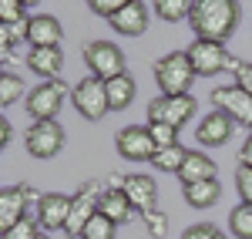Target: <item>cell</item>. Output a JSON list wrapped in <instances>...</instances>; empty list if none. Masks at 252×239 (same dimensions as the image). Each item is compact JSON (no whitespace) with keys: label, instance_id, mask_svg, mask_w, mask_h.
I'll list each match as a JSON object with an SVG mask.
<instances>
[{"label":"cell","instance_id":"6da1fadb","mask_svg":"<svg viewBox=\"0 0 252 239\" xmlns=\"http://www.w3.org/2000/svg\"><path fill=\"white\" fill-rule=\"evenodd\" d=\"M189 27L195 31V40L225 44L239 27V3L235 0H195Z\"/></svg>","mask_w":252,"mask_h":239},{"label":"cell","instance_id":"7a4b0ae2","mask_svg":"<svg viewBox=\"0 0 252 239\" xmlns=\"http://www.w3.org/2000/svg\"><path fill=\"white\" fill-rule=\"evenodd\" d=\"M198 78L192 71V61L185 51H172L165 58L155 61V84L161 91V98H182L192 91V81Z\"/></svg>","mask_w":252,"mask_h":239},{"label":"cell","instance_id":"3957f363","mask_svg":"<svg viewBox=\"0 0 252 239\" xmlns=\"http://www.w3.org/2000/svg\"><path fill=\"white\" fill-rule=\"evenodd\" d=\"M84 64H88V71L101 81H111L118 74H128L125 68H128V61H125V51L111 44V40H88L84 44Z\"/></svg>","mask_w":252,"mask_h":239},{"label":"cell","instance_id":"277c9868","mask_svg":"<svg viewBox=\"0 0 252 239\" xmlns=\"http://www.w3.org/2000/svg\"><path fill=\"white\" fill-rule=\"evenodd\" d=\"M71 104H74V111H78L84 121H101L111 111L104 81L94 78V74H88L84 81H78V84L71 88Z\"/></svg>","mask_w":252,"mask_h":239},{"label":"cell","instance_id":"5b68a950","mask_svg":"<svg viewBox=\"0 0 252 239\" xmlns=\"http://www.w3.org/2000/svg\"><path fill=\"white\" fill-rule=\"evenodd\" d=\"M101 196H104V189H101V182H97V179H88V182H81V185H78V192L71 196V216H67V236H71V239H81L84 226L97 216Z\"/></svg>","mask_w":252,"mask_h":239},{"label":"cell","instance_id":"8992f818","mask_svg":"<svg viewBox=\"0 0 252 239\" xmlns=\"http://www.w3.org/2000/svg\"><path fill=\"white\" fill-rule=\"evenodd\" d=\"M67 98V84L64 81H40L34 91H27L24 98V108L34 121H58V111Z\"/></svg>","mask_w":252,"mask_h":239},{"label":"cell","instance_id":"52a82bcc","mask_svg":"<svg viewBox=\"0 0 252 239\" xmlns=\"http://www.w3.org/2000/svg\"><path fill=\"white\" fill-rule=\"evenodd\" d=\"M40 205V192H34L31 185H7L0 192V233H10L20 219H27V209Z\"/></svg>","mask_w":252,"mask_h":239},{"label":"cell","instance_id":"ba28073f","mask_svg":"<svg viewBox=\"0 0 252 239\" xmlns=\"http://www.w3.org/2000/svg\"><path fill=\"white\" fill-rule=\"evenodd\" d=\"M198 111V101L192 95L182 98H155L148 101V125H172L182 132V125H189Z\"/></svg>","mask_w":252,"mask_h":239},{"label":"cell","instance_id":"9c48e42d","mask_svg":"<svg viewBox=\"0 0 252 239\" xmlns=\"http://www.w3.org/2000/svg\"><path fill=\"white\" fill-rule=\"evenodd\" d=\"M189 61H192V71L198 78H212L219 71L232 68V54L225 51V44H215V40H195L189 44Z\"/></svg>","mask_w":252,"mask_h":239},{"label":"cell","instance_id":"30bf717a","mask_svg":"<svg viewBox=\"0 0 252 239\" xmlns=\"http://www.w3.org/2000/svg\"><path fill=\"white\" fill-rule=\"evenodd\" d=\"M24 145L34 159H54L64 148V128L61 121H34L24 132Z\"/></svg>","mask_w":252,"mask_h":239},{"label":"cell","instance_id":"8fae6325","mask_svg":"<svg viewBox=\"0 0 252 239\" xmlns=\"http://www.w3.org/2000/svg\"><path fill=\"white\" fill-rule=\"evenodd\" d=\"M209 98H212L215 111H225L235 125H242V128L252 132V95H246L235 84H222V88H215Z\"/></svg>","mask_w":252,"mask_h":239},{"label":"cell","instance_id":"7c38bea8","mask_svg":"<svg viewBox=\"0 0 252 239\" xmlns=\"http://www.w3.org/2000/svg\"><path fill=\"white\" fill-rule=\"evenodd\" d=\"M115 145H118V152H121V159H128V162H152L155 152H158V145L152 141V135H148L145 125H128V128H121Z\"/></svg>","mask_w":252,"mask_h":239},{"label":"cell","instance_id":"4fadbf2b","mask_svg":"<svg viewBox=\"0 0 252 239\" xmlns=\"http://www.w3.org/2000/svg\"><path fill=\"white\" fill-rule=\"evenodd\" d=\"M235 135V121L225 111H209L202 115L198 128H195V141L205 145V148H219V145H229V138Z\"/></svg>","mask_w":252,"mask_h":239},{"label":"cell","instance_id":"5bb4252c","mask_svg":"<svg viewBox=\"0 0 252 239\" xmlns=\"http://www.w3.org/2000/svg\"><path fill=\"white\" fill-rule=\"evenodd\" d=\"M40 229L54 233V229H67V216H71V196L64 192H44L40 196V205L34 209Z\"/></svg>","mask_w":252,"mask_h":239},{"label":"cell","instance_id":"9a60e30c","mask_svg":"<svg viewBox=\"0 0 252 239\" xmlns=\"http://www.w3.org/2000/svg\"><path fill=\"white\" fill-rule=\"evenodd\" d=\"M121 192L128 196L131 209L141 212V216H145V212H152V209H158V185H155V179H148V175H141V172L125 175Z\"/></svg>","mask_w":252,"mask_h":239},{"label":"cell","instance_id":"2e32d148","mask_svg":"<svg viewBox=\"0 0 252 239\" xmlns=\"http://www.w3.org/2000/svg\"><path fill=\"white\" fill-rule=\"evenodd\" d=\"M148 7L141 3V0H128L125 7H121V14H115V17L108 20L111 27H115L121 37H141L145 31H148Z\"/></svg>","mask_w":252,"mask_h":239},{"label":"cell","instance_id":"e0dca14e","mask_svg":"<svg viewBox=\"0 0 252 239\" xmlns=\"http://www.w3.org/2000/svg\"><path fill=\"white\" fill-rule=\"evenodd\" d=\"M61 37L64 27L54 14H31V34H27L31 47H61Z\"/></svg>","mask_w":252,"mask_h":239},{"label":"cell","instance_id":"ac0fdd59","mask_svg":"<svg viewBox=\"0 0 252 239\" xmlns=\"http://www.w3.org/2000/svg\"><path fill=\"white\" fill-rule=\"evenodd\" d=\"M27 68H31L40 81H58L61 68H64V51H61V47H31Z\"/></svg>","mask_w":252,"mask_h":239},{"label":"cell","instance_id":"d6986e66","mask_svg":"<svg viewBox=\"0 0 252 239\" xmlns=\"http://www.w3.org/2000/svg\"><path fill=\"white\" fill-rule=\"evenodd\" d=\"M97 212H101V216H108L115 226H128V222H131V216H135L131 202H128V196H125L121 189H104Z\"/></svg>","mask_w":252,"mask_h":239},{"label":"cell","instance_id":"ffe728a7","mask_svg":"<svg viewBox=\"0 0 252 239\" xmlns=\"http://www.w3.org/2000/svg\"><path fill=\"white\" fill-rule=\"evenodd\" d=\"M215 162L205 155V152H189V159L182 165V172H178V182L182 185H195V182H209L215 179Z\"/></svg>","mask_w":252,"mask_h":239},{"label":"cell","instance_id":"44dd1931","mask_svg":"<svg viewBox=\"0 0 252 239\" xmlns=\"http://www.w3.org/2000/svg\"><path fill=\"white\" fill-rule=\"evenodd\" d=\"M182 196L189 202V209H212L219 196H222V185L215 179L209 182H195V185H182Z\"/></svg>","mask_w":252,"mask_h":239},{"label":"cell","instance_id":"7402d4cb","mask_svg":"<svg viewBox=\"0 0 252 239\" xmlns=\"http://www.w3.org/2000/svg\"><path fill=\"white\" fill-rule=\"evenodd\" d=\"M104 88H108V104H111V111H125L131 101H135V91L138 84L131 74H118V78L104 81Z\"/></svg>","mask_w":252,"mask_h":239},{"label":"cell","instance_id":"603a6c76","mask_svg":"<svg viewBox=\"0 0 252 239\" xmlns=\"http://www.w3.org/2000/svg\"><path fill=\"white\" fill-rule=\"evenodd\" d=\"M185 159H189V148L185 145H172V148H158L155 159H152V165H155L158 172H182V165H185Z\"/></svg>","mask_w":252,"mask_h":239},{"label":"cell","instance_id":"cb8c5ba5","mask_svg":"<svg viewBox=\"0 0 252 239\" xmlns=\"http://www.w3.org/2000/svg\"><path fill=\"white\" fill-rule=\"evenodd\" d=\"M192 0H155V17L168 20V24H178V20H189L192 17Z\"/></svg>","mask_w":252,"mask_h":239},{"label":"cell","instance_id":"d4e9b609","mask_svg":"<svg viewBox=\"0 0 252 239\" xmlns=\"http://www.w3.org/2000/svg\"><path fill=\"white\" fill-rule=\"evenodd\" d=\"M229 233L235 239H252V205H235L229 212Z\"/></svg>","mask_w":252,"mask_h":239},{"label":"cell","instance_id":"484cf974","mask_svg":"<svg viewBox=\"0 0 252 239\" xmlns=\"http://www.w3.org/2000/svg\"><path fill=\"white\" fill-rule=\"evenodd\" d=\"M17 98H24V81H20L14 71L3 68V71H0V104L10 108Z\"/></svg>","mask_w":252,"mask_h":239},{"label":"cell","instance_id":"4316f807","mask_svg":"<svg viewBox=\"0 0 252 239\" xmlns=\"http://www.w3.org/2000/svg\"><path fill=\"white\" fill-rule=\"evenodd\" d=\"M31 34V17L17 20V24H0V47H10V44H20Z\"/></svg>","mask_w":252,"mask_h":239},{"label":"cell","instance_id":"83f0119b","mask_svg":"<svg viewBox=\"0 0 252 239\" xmlns=\"http://www.w3.org/2000/svg\"><path fill=\"white\" fill-rule=\"evenodd\" d=\"M115 222L108 219V216H101V212H97L94 219L88 222V226H84V233H81V239H115Z\"/></svg>","mask_w":252,"mask_h":239},{"label":"cell","instance_id":"f1b7e54d","mask_svg":"<svg viewBox=\"0 0 252 239\" xmlns=\"http://www.w3.org/2000/svg\"><path fill=\"white\" fill-rule=\"evenodd\" d=\"M141 219H145L148 236H155V239L168 236V212H165V209H152V212H145Z\"/></svg>","mask_w":252,"mask_h":239},{"label":"cell","instance_id":"f546056e","mask_svg":"<svg viewBox=\"0 0 252 239\" xmlns=\"http://www.w3.org/2000/svg\"><path fill=\"white\" fill-rule=\"evenodd\" d=\"M24 17H31L24 0H0V24H17Z\"/></svg>","mask_w":252,"mask_h":239},{"label":"cell","instance_id":"4dcf8cb0","mask_svg":"<svg viewBox=\"0 0 252 239\" xmlns=\"http://www.w3.org/2000/svg\"><path fill=\"white\" fill-rule=\"evenodd\" d=\"M37 236H40L37 216H27V219H20L10 233H3V239H37Z\"/></svg>","mask_w":252,"mask_h":239},{"label":"cell","instance_id":"1f68e13d","mask_svg":"<svg viewBox=\"0 0 252 239\" xmlns=\"http://www.w3.org/2000/svg\"><path fill=\"white\" fill-rule=\"evenodd\" d=\"M148 135H152V141H155L158 148L178 145V128H172V125H148Z\"/></svg>","mask_w":252,"mask_h":239},{"label":"cell","instance_id":"d6a6232c","mask_svg":"<svg viewBox=\"0 0 252 239\" xmlns=\"http://www.w3.org/2000/svg\"><path fill=\"white\" fill-rule=\"evenodd\" d=\"M182 239H225V233L215 222H195V226H189L182 233Z\"/></svg>","mask_w":252,"mask_h":239},{"label":"cell","instance_id":"836d02e7","mask_svg":"<svg viewBox=\"0 0 252 239\" xmlns=\"http://www.w3.org/2000/svg\"><path fill=\"white\" fill-rule=\"evenodd\" d=\"M235 189H239V199L252 205V169L249 165H239L235 169Z\"/></svg>","mask_w":252,"mask_h":239},{"label":"cell","instance_id":"e575fe53","mask_svg":"<svg viewBox=\"0 0 252 239\" xmlns=\"http://www.w3.org/2000/svg\"><path fill=\"white\" fill-rule=\"evenodd\" d=\"M128 0H91V14H97V17H115V14H121V7H125Z\"/></svg>","mask_w":252,"mask_h":239},{"label":"cell","instance_id":"d590c367","mask_svg":"<svg viewBox=\"0 0 252 239\" xmlns=\"http://www.w3.org/2000/svg\"><path fill=\"white\" fill-rule=\"evenodd\" d=\"M232 74H235V88H242L246 95H252V61H239V68Z\"/></svg>","mask_w":252,"mask_h":239},{"label":"cell","instance_id":"8d00e7d4","mask_svg":"<svg viewBox=\"0 0 252 239\" xmlns=\"http://www.w3.org/2000/svg\"><path fill=\"white\" fill-rule=\"evenodd\" d=\"M239 165H249V169H252V132L246 135V141H242V152H239Z\"/></svg>","mask_w":252,"mask_h":239},{"label":"cell","instance_id":"74e56055","mask_svg":"<svg viewBox=\"0 0 252 239\" xmlns=\"http://www.w3.org/2000/svg\"><path fill=\"white\" fill-rule=\"evenodd\" d=\"M10 135H14V128H10V121H7V118H0V145H3V148L10 145Z\"/></svg>","mask_w":252,"mask_h":239},{"label":"cell","instance_id":"f35d334b","mask_svg":"<svg viewBox=\"0 0 252 239\" xmlns=\"http://www.w3.org/2000/svg\"><path fill=\"white\" fill-rule=\"evenodd\" d=\"M37 239H51V236H47V233H40V236H37Z\"/></svg>","mask_w":252,"mask_h":239}]
</instances>
